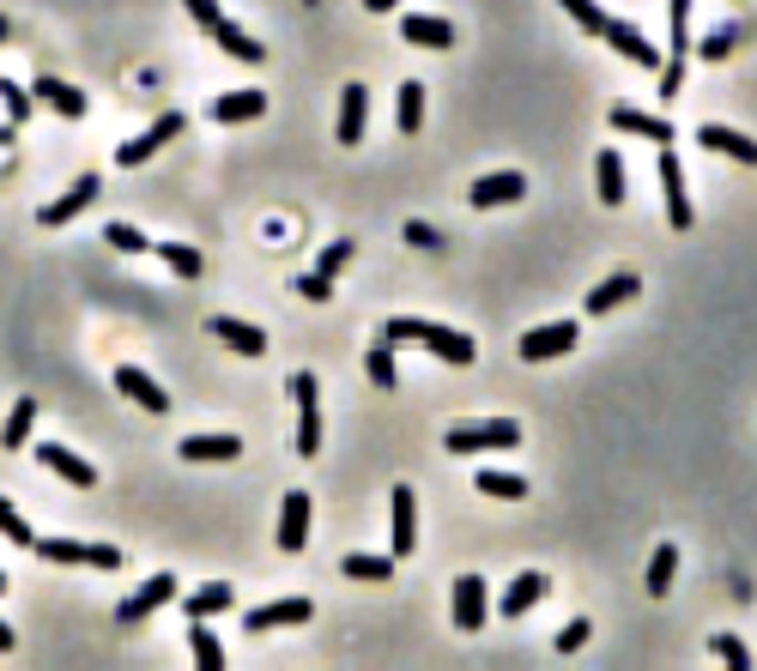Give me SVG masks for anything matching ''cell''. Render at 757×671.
I'll list each match as a JSON object with an SVG mask.
<instances>
[{"instance_id":"obj_44","label":"cell","mask_w":757,"mask_h":671,"mask_svg":"<svg viewBox=\"0 0 757 671\" xmlns=\"http://www.w3.org/2000/svg\"><path fill=\"white\" fill-rule=\"evenodd\" d=\"M709 648H715V660H727L734 671H746V665H751V648H746V641H739V636H715Z\"/></svg>"},{"instance_id":"obj_8","label":"cell","mask_w":757,"mask_h":671,"mask_svg":"<svg viewBox=\"0 0 757 671\" xmlns=\"http://www.w3.org/2000/svg\"><path fill=\"white\" fill-rule=\"evenodd\" d=\"M31 103H43V109L68 115V122H85V109H92V97H85L80 85L49 80V73H37V80H31Z\"/></svg>"},{"instance_id":"obj_43","label":"cell","mask_w":757,"mask_h":671,"mask_svg":"<svg viewBox=\"0 0 757 671\" xmlns=\"http://www.w3.org/2000/svg\"><path fill=\"white\" fill-rule=\"evenodd\" d=\"M734 49H739V31H734V24H722V31H709V36L697 43V55H703V61H727Z\"/></svg>"},{"instance_id":"obj_34","label":"cell","mask_w":757,"mask_h":671,"mask_svg":"<svg viewBox=\"0 0 757 671\" xmlns=\"http://www.w3.org/2000/svg\"><path fill=\"white\" fill-rule=\"evenodd\" d=\"M188 648H195V665L200 671H225V648H218L212 629H200V617H188Z\"/></svg>"},{"instance_id":"obj_30","label":"cell","mask_w":757,"mask_h":671,"mask_svg":"<svg viewBox=\"0 0 757 671\" xmlns=\"http://www.w3.org/2000/svg\"><path fill=\"white\" fill-rule=\"evenodd\" d=\"M394 97H401V103H394V127H401V134H418V127H425V85L406 80Z\"/></svg>"},{"instance_id":"obj_39","label":"cell","mask_w":757,"mask_h":671,"mask_svg":"<svg viewBox=\"0 0 757 671\" xmlns=\"http://www.w3.org/2000/svg\"><path fill=\"white\" fill-rule=\"evenodd\" d=\"M0 538H12V545H19V551H37V533H31V526H24V514L12 509L7 496H0Z\"/></svg>"},{"instance_id":"obj_50","label":"cell","mask_w":757,"mask_h":671,"mask_svg":"<svg viewBox=\"0 0 757 671\" xmlns=\"http://www.w3.org/2000/svg\"><path fill=\"white\" fill-rule=\"evenodd\" d=\"M685 85V61H661V97H678Z\"/></svg>"},{"instance_id":"obj_2","label":"cell","mask_w":757,"mask_h":671,"mask_svg":"<svg viewBox=\"0 0 757 671\" xmlns=\"http://www.w3.org/2000/svg\"><path fill=\"white\" fill-rule=\"evenodd\" d=\"M286 387H291V399H298V436H291V448H298L303 460H315V454H322V399H315V387H322V381H315L310 369H298Z\"/></svg>"},{"instance_id":"obj_46","label":"cell","mask_w":757,"mask_h":671,"mask_svg":"<svg viewBox=\"0 0 757 671\" xmlns=\"http://www.w3.org/2000/svg\"><path fill=\"white\" fill-rule=\"evenodd\" d=\"M352 261V242H328L322 249V261H315V273H328V279H340V266Z\"/></svg>"},{"instance_id":"obj_5","label":"cell","mask_w":757,"mask_h":671,"mask_svg":"<svg viewBox=\"0 0 757 671\" xmlns=\"http://www.w3.org/2000/svg\"><path fill=\"white\" fill-rule=\"evenodd\" d=\"M97 193H104V176L92 170V176H80V182H73L68 193H61V200H49L43 212H37V224H43V230H61V224H73V218H80L85 206L97 200Z\"/></svg>"},{"instance_id":"obj_54","label":"cell","mask_w":757,"mask_h":671,"mask_svg":"<svg viewBox=\"0 0 757 671\" xmlns=\"http://www.w3.org/2000/svg\"><path fill=\"white\" fill-rule=\"evenodd\" d=\"M12 648V623H0V653H7Z\"/></svg>"},{"instance_id":"obj_36","label":"cell","mask_w":757,"mask_h":671,"mask_svg":"<svg viewBox=\"0 0 757 671\" xmlns=\"http://www.w3.org/2000/svg\"><path fill=\"white\" fill-rule=\"evenodd\" d=\"M479 496H497V502H521L528 496V479H516V472H479Z\"/></svg>"},{"instance_id":"obj_10","label":"cell","mask_w":757,"mask_h":671,"mask_svg":"<svg viewBox=\"0 0 757 671\" xmlns=\"http://www.w3.org/2000/svg\"><path fill=\"white\" fill-rule=\"evenodd\" d=\"M310 617H315V605H310V599H298V593H291V599L255 605V611L242 617V629H255V636H267V629H291V623H310Z\"/></svg>"},{"instance_id":"obj_17","label":"cell","mask_w":757,"mask_h":671,"mask_svg":"<svg viewBox=\"0 0 757 671\" xmlns=\"http://www.w3.org/2000/svg\"><path fill=\"white\" fill-rule=\"evenodd\" d=\"M636 291H643V279H636V273H612V279H600V285L582 296V308H588V315H612V308L631 303Z\"/></svg>"},{"instance_id":"obj_20","label":"cell","mask_w":757,"mask_h":671,"mask_svg":"<svg viewBox=\"0 0 757 671\" xmlns=\"http://www.w3.org/2000/svg\"><path fill=\"white\" fill-rule=\"evenodd\" d=\"M207 333H212V339H225L230 352H242V357H261V352H267V333H261V327H249V321L212 315V321H207Z\"/></svg>"},{"instance_id":"obj_22","label":"cell","mask_w":757,"mask_h":671,"mask_svg":"<svg viewBox=\"0 0 757 671\" xmlns=\"http://www.w3.org/2000/svg\"><path fill=\"white\" fill-rule=\"evenodd\" d=\"M37 460H43V466L55 472V479H68V484H80V490H92V484H97V466H85V460H80V454H68L61 442H43V448H37Z\"/></svg>"},{"instance_id":"obj_21","label":"cell","mask_w":757,"mask_h":671,"mask_svg":"<svg viewBox=\"0 0 757 671\" xmlns=\"http://www.w3.org/2000/svg\"><path fill=\"white\" fill-rule=\"evenodd\" d=\"M401 36H406V43H418V49H448V43H455V24L436 19V12H406Z\"/></svg>"},{"instance_id":"obj_37","label":"cell","mask_w":757,"mask_h":671,"mask_svg":"<svg viewBox=\"0 0 757 671\" xmlns=\"http://www.w3.org/2000/svg\"><path fill=\"white\" fill-rule=\"evenodd\" d=\"M364 369H370V381L376 387H401V369H394V345H370V357H364Z\"/></svg>"},{"instance_id":"obj_23","label":"cell","mask_w":757,"mask_h":671,"mask_svg":"<svg viewBox=\"0 0 757 671\" xmlns=\"http://www.w3.org/2000/svg\"><path fill=\"white\" fill-rule=\"evenodd\" d=\"M176 454L218 466V460H237V454H242V436H183V442H176Z\"/></svg>"},{"instance_id":"obj_11","label":"cell","mask_w":757,"mask_h":671,"mask_svg":"<svg viewBox=\"0 0 757 671\" xmlns=\"http://www.w3.org/2000/svg\"><path fill=\"white\" fill-rule=\"evenodd\" d=\"M661 188H666V224L691 230V193H685V170H678L673 146H661Z\"/></svg>"},{"instance_id":"obj_32","label":"cell","mask_w":757,"mask_h":671,"mask_svg":"<svg viewBox=\"0 0 757 671\" xmlns=\"http://www.w3.org/2000/svg\"><path fill=\"white\" fill-rule=\"evenodd\" d=\"M394 563H401L394 551H388V557H370V551H352V557L340 563V575H345V580H394Z\"/></svg>"},{"instance_id":"obj_35","label":"cell","mask_w":757,"mask_h":671,"mask_svg":"<svg viewBox=\"0 0 757 671\" xmlns=\"http://www.w3.org/2000/svg\"><path fill=\"white\" fill-rule=\"evenodd\" d=\"M31 423H37V399H12L7 430H0V448H24V442H31Z\"/></svg>"},{"instance_id":"obj_41","label":"cell","mask_w":757,"mask_h":671,"mask_svg":"<svg viewBox=\"0 0 757 671\" xmlns=\"http://www.w3.org/2000/svg\"><path fill=\"white\" fill-rule=\"evenodd\" d=\"M104 242H110V249H122V254H146V249H152V242H146V230L122 224V218H115V224H104Z\"/></svg>"},{"instance_id":"obj_49","label":"cell","mask_w":757,"mask_h":671,"mask_svg":"<svg viewBox=\"0 0 757 671\" xmlns=\"http://www.w3.org/2000/svg\"><path fill=\"white\" fill-rule=\"evenodd\" d=\"M183 7H188V19H195L200 31H212V24L225 19V12H218V0H183Z\"/></svg>"},{"instance_id":"obj_56","label":"cell","mask_w":757,"mask_h":671,"mask_svg":"<svg viewBox=\"0 0 757 671\" xmlns=\"http://www.w3.org/2000/svg\"><path fill=\"white\" fill-rule=\"evenodd\" d=\"M7 587H12V575H7V569H0V593H7Z\"/></svg>"},{"instance_id":"obj_12","label":"cell","mask_w":757,"mask_h":671,"mask_svg":"<svg viewBox=\"0 0 757 671\" xmlns=\"http://www.w3.org/2000/svg\"><path fill=\"white\" fill-rule=\"evenodd\" d=\"M606 122L631 139H649V146H673V122H661V115H649V109H631V103H612Z\"/></svg>"},{"instance_id":"obj_3","label":"cell","mask_w":757,"mask_h":671,"mask_svg":"<svg viewBox=\"0 0 757 671\" xmlns=\"http://www.w3.org/2000/svg\"><path fill=\"white\" fill-rule=\"evenodd\" d=\"M582 327L575 321H551V327H528L521 333V364H546V357H570Z\"/></svg>"},{"instance_id":"obj_29","label":"cell","mask_w":757,"mask_h":671,"mask_svg":"<svg viewBox=\"0 0 757 671\" xmlns=\"http://www.w3.org/2000/svg\"><path fill=\"white\" fill-rule=\"evenodd\" d=\"M267 109V92H225L212 97V122H255Z\"/></svg>"},{"instance_id":"obj_27","label":"cell","mask_w":757,"mask_h":671,"mask_svg":"<svg viewBox=\"0 0 757 671\" xmlns=\"http://www.w3.org/2000/svg\"><path fill=\"white\" fill-rule=\"evenodd\" d=\"M212 36H218V49H225L230 61H249V67H255V61H267V49L255 43V36L242 31V24H230V19H218V24H212Z\"/></svg>"},{"instance_id":"obj_14","label":"cell","mask_w":757,"mask_h":671,"mask_svg":"<svg viewBox=\"0 0 757 671\" xmlns=\"http://www.w3.org/2000/svg\"><path fill=\"white\" fill-rule=\"evenodd\" d=\"M546 593H551V580H546L540 569H521L516 580H509V593L497 599V617H509V623H516V617H528L533 605L546 599Z\"/></svg>"},{"instance_id":"obj_18","label":"cell","mask_w":757,"mask_h":671,"mask_svg":"<svg viewBox=\"0 0 757 671\" xmlns=\"http://www.w3.org/2000/svg\"><path fill=\"white\" fill-rule=\"evenodd\" d=\"M425 352H436L443 364H455V369H467L473 357H479V345H473L467 333H455V327H436V321H425Z\"/></svg>"},{"instance_id":"obj_1","label":"cell","mask_w":757,"mask_h":671,"mask_svg":"<svg viewBox=\"0 0 757 671\" xmlns=\"http://www.w3.org/2000/svg\"><path fill=\"white\" fill-rule=\"evenodd\" d=\"M448 454H491V448H521V423L516 418H485V423H455L443 436Z\"/></svg>"},{"instance_id":"obj_48","label":"cell","mask_w":757,"mask_h":671,"mask_svg":"<svg viewBox=\"0 0 757 671\" xmlns=\"http://www.w3.org/2000/svg\"><path fill=\"white\" fill-rule=\"evenodd\" d=\"M406 242H413V249H443V237H436V230L425 224V218H406V230H401Z\"/></svg>"},{"instance_id":"obj_31","label":"cell","mask_w":757,"mask_h":671,"mask_svg":"<svg viewBox=\"0 0 757 671\" xmlns=\"http://www.w3.org/2000/svg\"><path fill=\"white\" fill-rule=\"evenodd\" d=\"M152 254H158V261L170 266L176 279H200V273H207V261H200V249H188V242H152Z\"/></svg>"},{"instance_id":"obj_6","label":"cell","mask_w":757,"mask_h":671,"mask_svg":"<svg viewBox=\"0 0 757 671\" xmlns=\"http://www.w3.org/2000/svg\"><path fill=\"white\" fill-rule=\"evenodd\" d=\"M183 127H188V122H183V109H164L158 122L146 127V134H139V139H127V146L115 151V164H122V170H134V164H146V158H152V151H158V146H170V139L183 134Z\"/></svg>"},{"instance_id":"obj_24","label":"cell","mask_w":757,"mask_h":671,"mask_svg":"<svg viewBox=\"0 0 757 671\" xmlns=\"http://www.w3.org/2000/svg\"><path fill=\"white\" fill-rule=\"evenodd\" d=\"M364 122H370V92L364 85H345L340 92V146H357V139H364Z\"/></svg>"},{"instance_id":"obj_45","label":"cell","mask_w":757,"mask_h":671,"mask_svg":"<svg viewBox=\"0 0 757 671\" xmlns=\"http://www.w3.org/2000/svg\"><path fill=\"white\" fill-rule=\"evenodd\" d=\"M291 291L310 296V303H328V296H333V279H328V273H298V279H291Z\"/></svg>"},{"instance_id":"obj_7","label":"cell","mask_w":757,"mask_h":671,"mask_svg":"<svg viewBox=\"0 0 757 671\" xmlns=\"http://www.w3.org/2000/svg\"><path fill=\"white\" fill-rule=\"evenodd\" d=\"M388 514H394L388 551H394V557H413V551H418V496L406 484H394L388 490Z\"/></svg>"},{"instance_id":"obj_55","label":"cell","mask_w":757,"mask_h":671,"mask_svg":"<svg viewBox=\"0 0 757 671\" xmlns=\"http://www.w3.org/2000/svg\"><path fill=\"white\" fill-rule=\"evenodd\" d=\"M7 36H12V24H7V12H0V43H7Z\"/></svg>"},{"instance_id":"obj_52","label":"cell","mask_w":757,"mask_h":671,"mask_svg":"<svg viewBox=\"0 0 757 671\" xmlns=\"http://www.w3.org/2000/svg\"><path fill=\"white\" fill-rule=\"evenodd\" d=\"M364 7H370V12H394L401 0H364Z\"/></svg>"},{"instance_id":"obj_19","label":"cell","mask_w":757,"mask_h":671,"mask_svg":"<svg viewBox=\"0 0 757 671\" xmlns=\"http://www.w3.org/2000/svg\"><path fill=\"white\" fill-rule=\"evenodd\" d=\"M115 387H122L134 406H146V411H170V394H164V387L152 381L139 364H122V369H115Z\"/></svg>"},{"instance_id":"obj_53","label":"cell","mask_w":757,"mask_h":671,"mask_svg":"<svg viewBox=\"0 0 757 671\" xmlns=\"http://www.w3.org/2000/svg\"><path fill=\"white\" fill-rule=\"evenodd\" d=\"M12 134H19V127H12V122H0V146H12Z\"/></svg>"},{"instance_id":"obj_28","label":"cell","mask_w":757,"mask_h":671,"mask_svg":"<svg viewBox=\"0 0 757 671\" xmlns=\"http://www.w3.org/2000/svg\"><path fill=\"white\" fill-rule=\"evenodd\" d=\"M697 146H709V151H727V158H739V164H757V146L746 134H734V127H697Z\"/></svg>"},{"instance_id":"obj_4","label":"cell","mask_w":757,"mask_h":671,"mask_svg":"<svg viewBox=\"0 0 757 671\" xmlns=\"http://www.w3.org/2000/svg\"><path fill=\"white\" fill-rule=\"evenodd\" d=\"M170 599H183V587H176V575H152L146 587L134 593V599H122V605H115V623H127V629H134V623H146L152 611H164V605H170Z\"/></svg>"},{"instance_id":"obj_9","label":"cell","mask_w":757,"mask_h":671,"mask_svg":"<svg viewBox=\"0 0 757 671\" xmlns=\"http://www.w3.org/2000/svg\"><path fill=\"white\" fill-rule=\"evenodd\" d=\"M606 43L619 49L631 67H649V73H661V61H666V49H654L636 24H624V19H606Z\"/></svg>"},{"instance_id":"obj_13","label":"cell","mask_w":757,"mask_h":671,"mask_svg":"<svg viewBox=\"0 0 757 671\" xmlns=\"http://www.w3.org/2000/svg\"><path fill=\"white\" fill-rule=\"evenodd\" d=\"M521 193H528V176L521 170H491V176H479V182L467 188V200L485 212V206H516Z\"/></svg>"},{"instance_id":"obj_38","label":"cell","mask_w":757,"mask_h":671,"mask_svg":"<svg viewBox=\"0 0 757 671\" xmlns=\"http://www.w3.org/2000/svg\"><path fill=\"white\" fill-rule=\"evenodd\" d=\"M37 557L73 569V563H85V545H80V538H37Z\"/></svg>"},{"instance_id":"obj_16","label":"cell","mask_w":757,"mask_h":671,"mask_svg":"<svg viewBox=\"0 0 757 671\" xmlns=\"http://www.w3.org/2000/svg\"><path fill=\"white\" fill-rule=\"evenodd\" d=\"M448 611H455V629H485V611H491V605H485V580L479 575H455V605H448Z\"/></svg>"},{"instance_id":"obj_15","label":"cell","mask_w":757,"mask_h":671,"mask_svg":"<svg viewBox=\"0 0 757 671\" xmlns=\"http://www.w3.org/2000/svg\"><path fill=\"white\" fill-rule=\"evenodd\" d=\"M279 551H291V557H298L303 545H310V496H303V490H291L286 496V509H279Z\"/></svg>"},{"instance_id":"obj_26","label":"cell","mask_w":757,"mask_h":671,"mask_svg":"<svg viewBox=\"0 0 757 671\" xmlns=\"http://www.w3.org/2000/svg\"><path fill=\"white\" fill-rule=\"evenodd\" d=\"M594 182H600V200H606V206H624V200H631V182H624V158H619L612 146L594 158Z\"/></svg>"},{"instance_id":"obj_25","label":"cell","mask_w":757,"mask_h":671,"mask_svg":"<svg viewBox=\"0 0 757 671\" xmlns=\"http://www.w3.org/2000/svg\"><path fill=\"white\" fill-rule=\"evenodd\" d=\"M230 605H237V587H230V580H207V587H195V593H188V599H183V611L207 623V617L230 611Z\"/></svg>"},{"instance_id":"obj_33","label":"cell","mask_w":757,"mask_h":671,"mask_svg":"<svg viewBox=\"0 0 757 671\" xmlns=\"http://www.w3.org/2000/svg\"><path fill=\"white\" fill-rule=\"evenodd\" d=\"M673 575H678V545H661L649 557V580H643V587L654 593V599H666V593H673Z\"/></svg>"},{"instance_id":"obj_51","label":"cell","mask_w":757,"mask_h":671,"mask_svg":"<svg viewBox=\"0 0 757 671\" xmlns=\"http://www.w3.org/2000/svg\"><path fill=\"white\" fill-rule=\"evenodd\" d=\"M85 563H92V569H122V551L115 545H85Z\"/></svg>"},{"instance_id":"obj_47","label":"cell","mask_w":757,"mask_h":671,"mask_svg":"<svg viewBox=\"0 0 757 671\" xmlns=\"http://www.w3.org/2000/svg\"><path fill=\"white\" fill-rule=\"evenodd\" d=\"M588 629H594V623H588V617H570V623L558 629V653H575V648H582V641H588Z\"/></svg>"},{"instance_id":"obj_42","label":"cell","mask_w":757,"mask_h":671,"mask_svg":"<svg viewBox=\"0 0 757 671\" xmlns=\"http://www.w3.org/2000/svg\"><path fill=\"white\" fill-rule=\"evenodd\" d=\"M0 103H7V122H12V127H19L24 115L37 109V103H31V85H12V80H0Z\"/></svg>"},{"instance_id":"obj_40","label":"cell","mask_w":757,"mask_h":671,"mask_svg":"<svg viewBox=\"0 0 757 671\" xmlns=\"http://www.w3.org/2000/svg\"><path fill=\"white\" fill-rule=\"evenodd\" d=\"M563 12H570V19L582 24L588 36H606V19H612V12H600V0H563Z\"/></svg>"}]
</instances>
